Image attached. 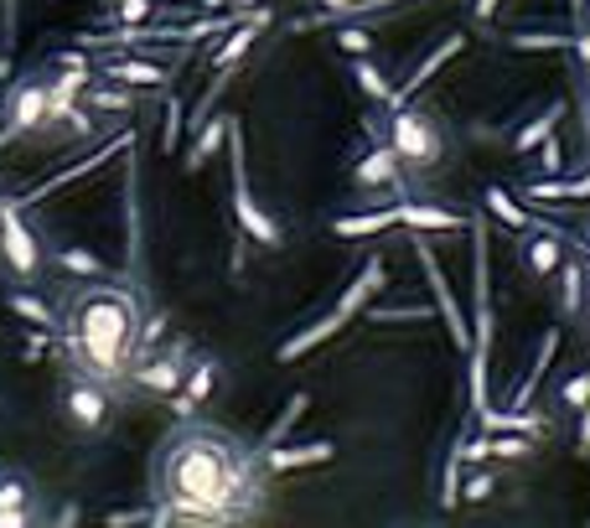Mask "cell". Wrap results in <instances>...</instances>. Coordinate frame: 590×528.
<instances>
[{"instance_id":"6da1fadb","label":"cell","mask_w":590,"mask_h":528,"mask_svg":"<svg viewBox=\"0 0 590 528\" xmlns=\"http://www.w3.org/2000/svg\"><path fill=\"white\" fill-rule=\"evenodd\" d=\"M151 492L161 502L156 524H243L264 508L270 467L243 436L187 415L156 446Z\"/></svg>"},{"instance_id":"7a4b0ae2","label":"cell","mask_w":590,"mask_h":528,"mask_svg":"<svg viewBox=\"0 0 590 528\" xmlns=\"http://www.w3.org/2000/svg\"><path fill=\"white\" fill-rule=\"evenodd\" d=\"M52 321H58L68 373L93 378L104 389L130 383L140 358V327H146V296L140 290L104 280V275L62 280Z\"/></svg>"},{"instance_id":"3957f363","label":"cell","mask_w":590,"mask_h":528,"mask_svg":"<svg viewBox=\"0 0 590 528\" xmlns=\"http://www.w3.org/2000/svg\"><path fill=\"white\" fill-rule=\"evenodd\" d=\"M487 358H492V239L487 218H471V348H467V393L471 415H482L487 399Z\"/></svg>"},{"instance_id":"277c9868","label":"cell","mask_w":590,"mask_h":528,"mask_svg":"<svg viewBox=\"0 0 590 528\" xmlns=\"http://www.w3.org/2000/svg\"><path fill=\"white\" fill-rule=\"evenodd\" d=\"M389 146L399 151V161L414 171H430L446 156V130H440V120L430 114V109H414V104H399L389 109Z\"/></svg>"},{"instance_id":"5b68a950","label":"cell","mask_w":590,"mask_h":528,"mask_svg":"<svg viewBox=\"0 0 590 528\" xmlns=\"http://www.w3.org/2000/svg\"><path fill=\"white\" fill-rule=\"evenodd\" d=\"M228 161H233V218H239V228L249 233L254 243H264V249H280L286 243V228L274 223L270 212L254 202V192H249V167H243V130L239 124H228Z\"/></svg>"},{"instance_id":"8992f818","label":"cell","mask_w":590,"mask_h":528,"mask_svg":"<svg viewBox=\"0 0 590 528\" xmlns=\"http://www.w3.org/2000/svg\"><path fill=\"white\" fill-rule=\"evenodd\" d=\"M0 259H6L16 270V280H27V286H37L47 275V243L27 228L21 202H6V208H0Z\"/></svg>"},{"instance_id":"52a82bcc","label":"cell","mask_w":590,"mask_h":528,"mask_svg":"<svg viewBox=\"0 0 590 528\" xmlns=\"http://www.w3.org/2000/svg\"><path fill=\"white\" fill-rule=\"evenodd\" d=\"M52 124V83L47 78H27L16 83L11 99H6V124H0V146L21 136H37Z\"/></svg>"},{"instance_id":"ba28073f","label":"cell","mask_w":590,"mask_h":528,"mask_svg":"<svg viewBox=\"0 0 590 528\" xmlns=\"http://www.w3.org/2000/svg\"><path fill=\"white\" fill-rule=\"evenodd\" d=\"M414 259H420V270H424V286H430V296H436V311L446 317V332H451V342L461 352L471 348V321H467V311L456 306V296H451V286H446V270H440V259H436V249L424 243V233H414Z\"/></svg>"},{"instance_id":"9c48e42d","label":"cell","mask_w":590,"mask_h":528,"mask_svg":"<svg viewBox=\"0 0 590 528\" xmlns=\"http://www.w3.org/2000/svg\"><path fill=\"white\" fill-rule=\"evenodd\" d=\"M187 368H192V348L187 342H171L161 358L156 352H146V358L136 362V373H130V383H140L146 393H156V399H171V393L182 389Z\"/></svg>"},{"instance_id":"30bf717a","label":"cell","mask_w":590,"mask_h":528,"mask_svg":"<svg viewBox=\"0 0 590 528\" xmlns=\"http://www.w3.org/2000/svg\"><path fill=\"white\" fill-rule=\"evenodd\" d=\"M62 415L78 425V430H104L109 425V389L104 383H93V378H68V389H62Z\"/></svg>"},{"instance_id":"8fae6325","label":"cell","mask_w":590,"mask_h":528,"mask_svg":"<svg viewBox=\"0 0 590 528\" xmlns=\"http://www.w3.org/2000/svg\"><path fill=\"white\" fill-rule=\"evenodd\" d=\"M352 181H358L363 192H404V161H399V151L389 146V136L373 140V151L352 167Z\"/></svg>"},{"instance_id":"7c38bea8","label":"cell","mask_w":590,"mask_h":528,"mask_svg":"<svg viewBox=\"0 0 590 528\" xmlns=\"http://www.w3.org/2000/svg\"><path fill=\"white\" fill-rule=\"evenodd\" d=\"M42 518L37 508V482H31L27 471L16 467H0V528H27Z\"/></svg>"},{"instance_id":"4fadbf2b","label":"cell","mask_w":590,"mask_h":528,"mask_svg":"<svg viewBox=\"0 0 590 528\" xmlns=\"http://www.w3.org/2000/svg\"><path fill=\"white\" fill-rule=\"evenodd\" d=\"M461 52H467V37H461V31H446V42H436V47H430V52H424L420 62H414V73H409L404 83H393V99H389V109L409 104V99H414V93H420L424 83H430V78H436V73H440V68H446V62H451V58H461Z\"/></svg>"},{"instance_id":"5bb4252c","label":"cell","mask_w":590,"mask_h":528,"mask_svg":"<svg viewBox=\"0 0 590 528\" xmlns=\"http://www.w3.org/2000/svg\"><path fill=\"white\" fill-rule=\"evenodd\" d=\"M518 259H523V270L533 275V280H549V275H560L564 265V233L560 228H529V239H523V249H518Z\"/></svg>"},{"instance_id":"9a60e30c","label":"cell","mask_w":590,"mask_h":528,"mask_svg":"<svg viewBox=\"0 0 590 528\" xmlns=\"http://www.w3.org/2000/svg\"><path fill=\"white\" fill-rule=\"evenodd\" d=\"M383 280H389V270H383V259H379V255H368V259H363V270H358V280H352V286L342 290V296H337L332 317L342 321V327H348V321H358V317H363V306L383 290Z\"/></svg>"},{"instance_id":"2e32d148","label":"cell","mask_w":590,"mask_h":528,"mask_svg":"<svg viewBox=\"0 0 590 528\" xmlns=\"http://www.w3.org/2000/svg\"><path fill=\"white\" fill-rule=\"evenodd\" d=\"M264 27H270V11H249L243 21H233V27H228V42L212 52V62H218V68H239V62L249 58V47L264 37Z\"/></svg>"},{"instance_id":"e0dca14e","label":"cell","mask_w":590,"mask_h":528,"mask_svg":"<svg viewBox=\"0 0 590 528\" xmlns=\"http://www.w3.org/2000/svg\"><path fill=\"white\" fill-rule=\"evenodd\" d=\"M399 208V223L414 228V233H451V228H471V218H461V212L451 208H436V202H393Z\"/></svg>"},{"instance_id":"ac0fdd59","label":"cell","mask_w":590,"mask_h":528,"mask_svg":"<svg viewBox=\"0 0 590 528\" xmlns=\"http://www.w3.org/2000/svg\"><path fill=\"white\" fill-rule=\"evenodd\" d=\"M564 114H570V104H564V99H549V104L539 109L533 120H523V124L513 130V151H518V156L539 151V146H544V140L554 136V130H560V120H564Z\"/></svg>"},{"instance_id":"d6986e66","label":"cell","mask_w":590,"mask_h":528,"mask_svg":"<svg viewBox=\"0 0 590 528\" xmlns=\"http://www.w3.org/2000/svg\"><path fill=\"white\" fill-rule=\"evenodd\" d=\"M212 378H218V362H192V368H187V378H182V389L171 393V409H177V415H197V409H202V399H208L212 393Z\"/></svg>"},{"instance_id":"ffe728a7","label":"cell","mask_w":590,"mask_h":528,"mask_svg":"<svg viewBox=\"0 0 590 528\" xmlns=\"http://www.w3.org/2000/svg\"><path fill=\"white\" fill-rule=\"evenodd\" d=\"M337 446L332 440H311V446H274V451H264V467L270 471H296V467H321V461H332Z\"/></svg>"},{"instance_id":"44dd1931","label":"cell","mask_w":590,"mask_h":528,"mask_svg":"<svg viewBox=\"0 0 590 528\" xmlns=\"http://www.w3.org/2000/svg\"><path fill=\"white\" fill-rule=\"evenodd\" d=\"M399 223V208H373V212H352V218H337L332 233L337 239H373V233H389Z\"/></svg>"},{"instance_id":"7402d4cb","label":"cell","mask_w":590,"mask_h":528,"mask_svg":"<svg viewBox=\"0 0 590 528\" xmlns=\"http://www.w3.org/2000/svg\"><path fill=\"white\" fill-rule=\"evenodd\" d=\"M554 352H560V332L549 327V332L539 337V358H533L529 378H523V383H518V393H513V409H529L533 405V393H539V383H544V368L554 362Z\"/></svg>"},{"instance_id":"603a6c76","label":"cell","mask_w":590,"mask_h":528,"mask_svg":"<svg viewBox=\"0 0 590 528\" xmlns=\"http://www.w3.org/2000/svg\"><path fill=\"white\" fill-rule=\"evenodd\" d=\"M228 114H218V120H202V130H197V140H192V151H187V171H202L212 161V151L228 140Z\"/></svg>"},{"instance_id":"cb8c5ba5","label":"cell","mask_w":590,"mask_h":528,"mask_svg":"<svg viewBox=\"0 0 590 528\" xmlns=\"http://www.w3.org/2000/svg\"><path fill=\"white\" fill-rule=\"evenodd\" d=\"M482 202H487V212H492L498 223H508V228H539V218H533L523 202H513V197L502 192V187H487Z\"/></svg>"},{"instance_id":"d4e9b609","label":"cell","mask_w":590,"mask_h":528,"mask_svg":"<svg viewBox=\"0 0 590 528\" xmlns=\"http://www.w3.org/2000/svg\"><path fill=\"white\" fill-rule=\"evenodd\" d=\"M508 47L513 52H576V37L570 31H513Z\"/></svg>"},{"instance_id":"484cf974","label":"cell","mask_w":590,"mask_h":528,"mask_svg":"<svg viewBox=\"0 0 590 528\" xmlns=\"http://www.w3.org/2000/svg\"><path fill=\"white\" fill-rule=\"evenodd\" d=\"M352 78H358V89H363L368 99H379V104H389V99H393L389 73H383L373 58H352Z\"/></svg>"},{"instance_id":"4316f807","label":"cell","mask_w":590,"mask_h":528,"mask_svg":"<svg viewBox=\"0 0 590 528\" xmlns=\"http://www.w3.org/2000/svg\"><path fill=\"white\" fill-rule=\"evenodd\" d=\"M306 405H311V393H290V405L280 409V420H274L270 430H264V440H259V451H274V446H280V440L290 436V425H296V420L306 415Z\"/></svg>"},{"instance_id":"83f0119b","label":"cell","mask_w":590,"mask_h":528,"mask_svg":"<svg viewBox=\"0 0 590 528\" xmlns=\"http://www.w3.org/2000/svg\"><path fill=\"white\" fill-rule=\"evenodd\" d=\"M560 306L570 311V317L586 306V270H580L570 255H564V265H560Z\"/></svg>"},{"instance_id":"f1b7e54d","label":"cell","mask_w":590,"mask_h":528,"mask_svg":"<svg viewBox=\"0 0 590 528\" xmlns=\"http://www.w3.org/2000/svg\"><path fill=\"white\" fill-rule=\"evenodd\" d=\"M109 78L114 83H167V68H156V62H114Z\"/></svg>"},{"instance_id":"f546056e","label":"cell","mask_w":590,"mask_h":528,"mask_svg":"<svg viewBox=\"0 0 590 528\" xmlns=\"http://www.w3.org/2000/svg\"><path fill=\"white\" fill-rule=\"evenodd\" d=\"M337 47H342L348 58H368V52H373V37H368L363 27H342V37H337Z\"/></svg>"},{"instance_id":"4dcf8cb0","label":"cell","mask_w":590,"mask_h":528,"mask_svg":"<svg viewBox=\"0 0 590 528\" xmlns=\"http://www.w3.org/2000/svg\"><path fill=\"white\" fill-rule=\"evenodd\" d=\"M560 399H564V405H570V409H576V415H580V409L590 405V373H576V378H564Z\"/></svg>"},{"instance_id":"1f68e13d","label":"cell","mask_w":590,"mask_h":528,"mask_svg":"<svg viewBox=\"0 0 590 528\" xmlns=\"http://www.w3.org/2000/svg\"><path fill=\"white\" fill-rule=\"evenodd\" d=\"M570 167V161H564V151H560V140L549 136L544 146H539V171H544V177H560V171Z\"/></svg>"},{"instance_id":"d6a6232c","label":"cell","mask_w":590,"mask_h":528,"mask_svg":"<svg viewBox=\"0 0 590 528\" xmlns=\"http://www.w3.org/2000/svg\"><path fill=\"white\" fill-rule=\"evenodd\" d=\"M11 311H16V317H27V321H37V327L52 321V311H47L42 301H31V296H11Z\"/></svg>"},{"instance_id":"836d02e7","label":"cell","mask_w":590,"mask_h":528,"mask_svg":"<svg viewBox=\"0 0 590 528\" xmlns=\"http://www.w3.org/2000/svg\"><path fill=\"white\" fill-rule=\"evenodd\" d=\"M461 498H467V502H487V498H492V477H487V471L467 477V482H461Z\"/></svg>"},{"instance_id":"e575fe53","label":"cell","mask_w":590,"mask_h":528,"mask_svg":"<svg viewBox=\"0 0 590 528\" xmlns=\"http://www.w3.org/2000/svg\"><path fill=\"white\" fill-rule=\"evenodd\" d=\"M146 16H151V0H120L114 21H120V27H136V21H146Z\"/></svg>"},{"instance_id":"d590c367","label":"cell","mask_w":590,"mask_h":528,"mask_svg":"<svg viewBox=\"0 0 590 528\" xmlns=\"http://www.w3.org/2000/svg\"><path fill=\"white\" fill-rule=\"evenodd\" d=\"M576 456H590V405L580 409V425H576Z\"/></svg>"},{"instance_id":"8d00e7d4","label":"cell","mask_w":590,"mask_h":528,"mask_svg":"<svg viewBox=\"0 0 590 528\" xmlns=\"http://www.w3.org/2000/svg\"><path fill=\"white\" fill-rule=\"evenodd\" d=\"M498 6H502V0H471V16H477V21H492Z\"/></svg>"},{"instance_id":"74e56055","label":"cell","mask_w":590,"mask_h":528,"mask_svg":"<svg viewBox=\"0 0 590 528\" xmlns=\"http://www.w3.org/2000/svg\"><path fill=\"white\" fill-rule=\"evenodd\" d=\"M317 6H321V16H342V11H352L358 0H317Z\"/></svg>"},{"instance_id":"f35d334b","label":"cell","mask_w":590,"mask_h":528,"mask_svg":"<svg viewBox=\"0 0 590 528\" xmlns=\"http://www.w3.org/2000/svg\"><path fill=\"white\" fill-rule=\"evenodd\" d=\"M580 311H586V327H590V280H586V306H580Z\"/></svg>"},{"instance_id":"ab89813d","label":"cell","mask_w":590,"mask_h":528,"mask_svg":"<svg viewBox=\"0 0 590 528\" xmlns=\"http://www.w3.org/2000/svg\"><path fill=\"white\" fill-rule=\"evenodd\" d=\"M239 6H259V0H239Z\"/></svg>"},{"instance_id":"60d3db41","label":"cell","mask_w":590,"mask_h":528,"mask_svg":"<svg viewBox=\"0 0 590 528\" xmlns=\"http://www.w3.org/2000/svg\"><path fill=\"white\" fill-rule=\"evenodd\" d=\"M104 6H120V0H104Z\"/></svg>"}]
</instances>
